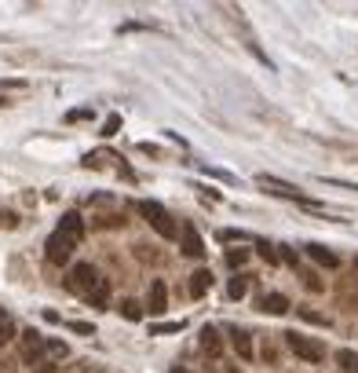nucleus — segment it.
Listing matches in <instances>:
<instances>
[{
    "label": "nucleus",
    "mask_w": 358,
    "mask_h": 373,
    "mask_svg": "<svg viewBox=\"0 0 358 373\" xmlns=\"http://www.w3.org/2000/svg\"><path fill=\"white\" fill-rule=\"evenodd\" d=\"M136 209H139V216H143L146 224H150V227H154L161 238H168V241H172V238H179V227H176V219L168 216V209H165L161 202H139Z\"/></svg>",
    "instance_id": "obj_1"
},
{
    "label": "nucleus",
    "mask_w": 358,
    "mask_h": 373,
    "mask_svg": "<svg viewBox=\"0 0 358 373\" xmlns=\"http://www.w3.org/2000/svg\"><path fill=\"white\" fill-rule=\"evenodd\" d=\"M285 344H289L292 355L304 359V362H322V359H326V348H322L318 340H311V337L297 333V329H292V333H285Z\"/></svg>",
    "instance_id": "obj_2"
},
{
    "label": "nucleus",
    "mask_w": 358,
    "mask_h": 373,
    "mask_svg": "<svg viewBox=\"0 0 358 373\" xmlns=\"http://www.w3.org/2000/svg\"><path fill=\"white\" fill-rule=\"evenodd\" d=\"M99 278H102V275L92 268V263H73V268H70V282H66V285H70L73 293L88 297V293L95 289V282H99Z\"/></svg>",
    "instance_id": "obj_3"
},
{
    "label": "nucleus",
    "mask_w": 358,
    "mask_h": 373,
    "mask_svg": "<svg viewBox=\"0 0 358 373\" xmlns=\"http://www.w3.org/2000/svg\"><path fill=\"white\" fill-rule=\"evenodd\" d=\"M80 246V241H73L70 234H62V231H55L52 238H48V263H59V268H62V263H70V256H73V249Z\"/></svg>",
    "instance_id": "obj_4"
},
{
    "label": "nucleus",
    "mask_w": 358,
    "mask_h": 373,
    "mask_svg": "<svg viewBox=\"0 0 358 373\" xmlns=\"http://www.w3.org/2000/svg\"><path fill=\"white\" fill-rule=\"evenodd\" d=\"M260 183H263V187H270V194L292 197V202H300V205H311V209H314V202H311V197H304V194H300V187H292V183H282V180H275V176H260Z\"/></svg>",
    "instance_id": "obj_5"
},
{
    "label": "nucleus",
    "mask_w": 358,
    "mask_h": 373,
    "mask_svg": "<svg viewBox=\"0 0 358 373\" xmlns=\"http://www.w3.org/2000/svg\"><path fill=\"white\" fill-rule=\"evenodd\" d=\"M179 241H183V253L186 256H205V241H201V234H198V227L194 224H183L179 227Z\"/></svg>",
    "instance_id": "obj_6"
},
{
    "label": "nucleus",
    "mask_w": 358,
    "mask_h": 373,
    "mask_svg": "<svg viewBox=\"0 0 358 373\" xmlns=\"http://www.w3.org/2000/svg\"><path fill=\"white\" fill-rule=\"evenodd\" d=\"M201 351L208 359H220L223 355V340H220V329L216 326H205L201 329Z\"/></svg>",
    "instance_id": "obj_7"
},
{
    "label": "nucleus",
    "mask_w": 358,
    "mask_h": 373,
    "mask_svg": "<svg viewBox=\"0 0 358 373\" xmlns=\"http://www.w3.org/2000/svg\"><path fill=\"white\" fill-rule=\"evenodd\" d=\"M146 311H150V315H165V311H168V289H165L161 278L150 285V300H146Z\"/></svg>",
    "instance_id": "obj_8"
},
{
    "label": "nucleus",
    "mask_w": 358,
    "mask_h": 373,
    "mask_svg": "<svg viewBox=\"0 0 358 373\" xmlns=\"http://www.w3.org/2000/svg\"><path fill=\"white\" fill-rule=\"evenodd\" d=\"M227 333H230V344H234V351H238V355H241L245 362H249L252 355H256V351H252V337H249V329H238V326H230Z\"/></svg>",
    "instance_id": "obj_9"
},
{
    "label": "nucleus",
    "mask_w": 358,
    "mask_h": 373,
    "mask_svg": "<svg viewBox=\"0 0 358 373\" xmlns=\"http://www.w3.org/2000/svg\"><path fill=\"white\" fill-rule=\"evenodd\" d=\"M23 337H26V340H23V359H26V362H33L40 351H48V340L40 337L37 329H30V333H23Z\"/></svg>",
    "instance_id": "obj_10"
},
{
    "label": "nucleus",
    "mask_w": 358,
    "mask_h": 373,
    "mask_svg": "<svg viewBox=\"0 0 358 373\" xmlns=\"http://www.w3.org/2000/svg\"><path fill=\"white\" fill-rule=\"evenodd\" d=\"M289 297L285 293H267L263 300H260V311H267V315H285L289 311Z\"/></svg>",
    "instance_id": "obj_11"
},
{
    "label": "nucleus",
    "mask_w": 358,
    "mask_h": 373,
    "mask_svg": "<svg viewBox=\"0 0 358 373\" xmlns=\"http://www.w3.org/2000/svg\"><path fill=\"white\" fill-rule=\"evenodd\" d=\"M307 256H311L314 263H322V268H340V256L329 253L326 246H318V241H311V246H307Z\"/></svg>",
    "instance_id": "obj_12"
},
{
    "label": "nucleus",
    "mask_w": 358,
    "mask_h": 373,
    "mask_svg": "<svg viewBox=\"0 0 358 373\" xmlns=\"http://www.w3.org/2000/svg\"><path fill=\"white\" fill-rule=\"evenodd\" d=\"M59 231H62V234H70L73 241H80V238H84V219H80V212H66V216H62Z\"/></svg>",
    "instance_id": "obj_13"
},
{
    "label": "nucleus",
    "mask_w": 358,
    "mask_h": 373,
    "mask_svg": "<svg viewBox=\"0 0 358 373\" xmlns=\"http://www.w3.org/2000/svg\"><path fill=\"white\" fill-rule=\"evenodd\" d=\"M84 300H88L92 307H107V304H110V278H99V282H95V289L84 297Z\"/></svg>",
    "instance_id": "obj_14"
},
{
    "label": "nucleus",
    "mask_w": 358,
    "mask_h": 373,
    "mask_svg": "<svg viewBox=\"0 0 358 373\" xmlns=\"http://www.w3.org/2000/svg\"><path fill=\"white\" fill-rule=\"evenodd\" d=\"M208 289H213V271H194L191 275V297H205Z\"/></svg>",
    "instance_id": "obj_15"
},
{
    "label": "nucleus",
    "mask_w": 358,
    "mask_h": 373,
    "mask_svg": "<svg viewBox=\"0 0 358 373\" xmlns=\"http://www.w3.org/2000/svg\"><path fill=\"white\" fill-rule=\"evenodd\" d=\"M249 293V278L245 275H234V278H230V285H227V297L230 300H241Z\"/></svg>",
    "instance_id": "obj_16"
},
{
    "label": "nucleus",
    "mask_w": 358,
    "mask_h": 373,
    "mask_svg": "<svg viewBox=\"0 0 358 373\" xmlns=\"http://www.w3.org/2000/svg\"><path fill=\"white\" fill-rule=\"evenodd\" d=\"M15 340V319L0 311V344H11Z\"/></svg>",
    "instance_id": "obj_17"
},
{
    "label": "nucleus",
    "mask_w": 358,
    "mask_h": 373,
    "mask_svg": "<svg viewBox=\"0 0 358 373\" xmlns=\"http://www.w3.org/2000/svg\"><path fill=\"white\" fill-rule=\"evenodd\" d=\"M336 362H340L347 373H354L358 369V351H351V348H344V351H336Z\"/></svg>",
    "instance_id": "obj_18"
},
{
    "label": "nucleus",
    "mask_w": 358,
    "mask_h": 373,
    "mask_svg": "<svg viewBox=\"0 0 358 373\" xmlns=\"http://www.w3.org/2000/svg\"><path fill=\"white\" fill-rule=\"evenodd\" d=\"M121 311H124V319H129V322H139V319H143V304L124 300V304H121Z\"/></svg>",
    "instance_id": "obj_19"
},
{
    "label": "nucleus",
    "mask_w": 358,
    "mask_h": 373,
    "mask_svg": "<svg viewBox=\"0 0 358 373\" xmlns=\"http://www.w3.org/2000/svg\"><path fill=\"white\" fill-rule=\"evenodd\" d=\"M256 249H260V256L270 263V268H275V263H282V256L275 253V246H267V241H256Z\"/></svg>",
    "instance_id": "obj_20"
},
{
    "label": "nucleus",
    "mask_w": 358,
    "mask_h": 373,
    "mask_svg": "<svg viewBox=\"0 0 358 373\" xmlns=\"http://www.w3.org/2000/svg\"><path fill=\"white\" fill-rule=\"evenodd\" d=\"M245 260H249V249H227V263H230V268H241Z\"/></svg>",
    "instance_id": "obj_21"
},
{
    "label": "nucleus",
    "mask_w": 358,
    "mask_h": 373,
    "mask_svg": "<svg viewBox=\"0 0 358 373\" xmlns=\"http://www.w3.org/2000/svg\"><path fill=\"white\" fill-rule=\"evenodd\" d=\"M186 322L179 319V322H161V326H150V333H179Z\"/></svg>",
    "instance_id": "obj_22"
},
{
    "label": "nucleus",
    "mask_w": 358,
    "mask_h": 373,
    "mask_svg": "<svg viewBox=\"0 0 358 373\" xmlns=\"http://www.w3.org/2000/svg\"><path fill=\"white\" fill-rule=\"evenodd\" d=\"M66 351H70V348L62 344V340H48V355H52V359H66Z\"/></svg>",
    "instance_id": "obj_23"
},
{
    "label": "nucleus",
    "mask_w": 358,
    "mask_h": 373,
    "mask_svg": "<svg viewBox=\"0 0 358 373\" xmlns=\"http://www.w3.org/2000/svg\"><path fill=\"white\" fill-rule=\"evenodd\" d=\"M300 319H307V322H314V326H329V319H326V315H314L311 307H300Z\"/></svg>",
    "instance_id": "obj_24"
},
{
    "label": "nucleus",
    "mask_w": 358,
    "mask_h": 373,
    "mask_svg": "<svg viewBox=\"0 0 358 373\" xmlns=\"http://www.w3.org/2000/svg\"><path fill=\"white\" fill-rule=\"evenodd\" d=\"M278 249H282V253H278V256H282V260H285V263H289V268H297V263H300V260H297V253H292V249H289V246H278Z\"/></svg>",
    "instance_id": "obj_25"
},
{
    "label": "nucleus",
    "mask_w": 358,
    "mask_h": 373,
    "mask_svg": "<svg viewBox=\"0 0 358 373\" xmlns=\"http://www.w3.org/2000/svg\"><path fill=\"white\" fill-rule=\"evenodd\" d=\"M117 125H121V117H117V114H114V117H107V125H102V136H114Z\"/></svg>",
    "instance_id": "obj_26"
},
{
    "label": "nucleus",
    "mask_w": 358,
    "mask_h": 373,
    "mask_svg": "<svg viewBox=\"0 0 358 373\" xmlns=\"http://www.w3.org/2000/svg\"><path fill=\"white\" fill-rule=\"evenodd\" d=\"M70 329H73V333H92V326L88 322H66Z\"/></svg>",
    "instance_id": "obj_27"
},
{
    "label": "nucleus",
    "mask_w": 358,
    "mask_h": 373,
    "mask_svg": "<svg viewBox=\"0 0 358 373\" xmlns=\"http://www.w3.org/2000/svg\"><path fill=\"white\" fill-rule=\"evenodd\" d=\"M220 238H223V241H234V238H238V241H241V238H245V234H241V231H220Z\"/></svg>",
    "instance_id": "obj_28"
},
{
    "label": "nucleus",
    "mask_w": 358,
    "mask_h": 373,
    "mask_svg": "<svg viewBox=\"0 0 358 373\" xmlns=\"http://www.w3.org/2000/svg\"><path fill=\"white\" fill-rule=\"evenodd\" d=\"M37 373H59V366L55 362H40V369Z\"/></svg>",
    "instance_id": "obj_29"
},
{
    "label": "nucleus",
    "mask_w": 358,
    "mask_h": 373,
    "mask_svg": "<svg viewBox=\"0 0 358 373\" xmlns=\"http://www.w3.org/2000/svg\"><path fill=\"white\" fill-rule=\"evenodd\" d=\"M172 373H191V369H179V366H176V369H172Z\"/></svg>",
    "instance_id": "obj_30"
},
{
    "label": "nucleus",
    "mask_w": 358,
    "mask_h": 373,
    "mask_svg": "<svg viewBox=\"0 0 358 373\" xmlns=\"http://www.w3.org/2000/svg\"><path fill=\"white\" fill-rule=\"evenodd\" d=\"M354 263H358V260H354Z\"/></svg>",
    "instance_id": "obj_31"
},
{
    "label": "nucleus",
    "mask_w": 358,
    "mask_h": 373,
    "mask_svg": "<svg viewBox=\"0 0 358 373\" xmlns=\"http://www.w3.org/2000/svg\"><path fill=\"white\" fill-rule=\"evenodd\" d=\"M354 373H358V369H354Z\"/></svg>",
    "instance_id": "obj_32"
}]
</instances>
